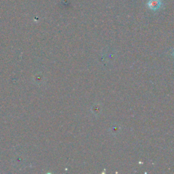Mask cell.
<instances>
[{
    "label": "cell",
    "instance_id": "1",
    "mask_svg": "<svg viewBox=\"0 0 174 174\" xmlns=\"http://www.w3.org/2000/svg\"><path fill=\"white\" fill-rule=\"evenodd\" d=\"M149 7L152 10H157L161 6L160 0H150L148 3Z\"/></svg>",
    "mask_w": 174,
    "mask_h": 174
}]
</instances>
